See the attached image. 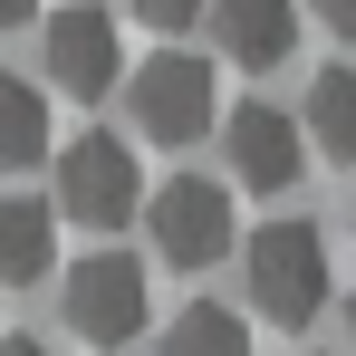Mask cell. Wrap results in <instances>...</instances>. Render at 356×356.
I'll use <instances>...</instances> for the list:
<instances>
[{
  "label": "cell",
  "instance_id": "obj_2",
  "mask_svg": "<svg viewBox=\"0 0 356 356\" xmlns=\"http://www.w3.org/2000/svg\"><path fill=\"white\" fill-rule=\"evenodd\" d=\"M125 106L145 125V145H202L212 135V58H193V49L145 58L125 77Z\"/></svg>",
  "mask_w": 356,
  "mask_h": 356
},
{
  "label": "cell",
  "instance_id": "obj_1",
  "mask_svg": "<svg viewBox=\"0 0 356 356\" xmlns=\"http://www.w3.org/2000/svg\"><path fill=\"white\" fill-rule=\"evenodd\" d=\"M241 280H250V308L298 337L327 308V232L318 222H260L241 241Z\"/></svg>",
  "mask_w": 356,
  "mask_h": 356
},
{
  "label": "cell",
  "instance_id": "obj_15",
  "mask_svg": "<svg viewBox=\"0 0 356 356\" xmlns=\"http://www.w3.org/2000/svg\"><path fill=\"white\" fill-rule=\"evenodd\" d=\"M19 19H39V0H0V29H19Z\"/></svg>",
  "mask_w": 356,
  "mask_h": 356
},
{
  "label": "cell",
  "instance_id": "obj_12",
  "mask_svg": "<svg viewBox=\"0 0 356 356\" xmlns=\"http://www.w3.org/2000/svg\"><path fill=\"white\" fill-rule=\"evenodd\" d=\"M39 154H49V97L29 77H0V174L39 164Z\"/></svg>",
  "mask_w": 356,
  "mask_h": 356
},
{
  "label": "cell",
  "instance_id": "obj_7",
  "mask_svg": "<svg viewBox=\"0 0 356 356\" xmlns=\"http://www.w3.org/2000/svg\"><path fill=\"white\" fill-rule=\"evenodd\" d=\"M39 58H49V77L67 97H106L116 87V19L106 10H58L49 39H39Z\"/></svg>",
  "mask_w": 356,
  "mask_h": 356
},
{
  "label": "cell",
  "instance_id": "obj_17",
  "mask_svg": "<svg viewBox=\"0 0 356 356\" xmlns=\"http://www.w3.org/2000/svg\"><path fill=\"white\" fill-rule=\"evenodd\" d=\"M347 347H356V298H347Z\"/></svg>",
  "mask_w": 356,
  "mask_h": 356
},
{
  "label": "cell",
  "instance_id": "obj_3",
  "mask_svg": "<svg viewBox=\"0 0 356 356\" xmlns=\"http://www.w3.org/2000/svg\"><path fill=\"white\" fill-rule=\"evenodd\" d=\"M67 327L87 347H135L145 337V260H125V250L67 260Z\"/></svg>",
  "mask_w": 356,
  "mask_h": 356
},
{
  "label": "cell",
  "instance_id": "obj_8",
  "mask_svg": "<svg viewBox=\"0 0 356 356\" xmlns=\"http://www.w3.org/2000/svg\"><path fill=\"white\" fill-rule=\"evenodd\" d=\"M202 19L232 67H280L298 39V0H202Z\"/></svg>",
  "mask_w": 356,
  "mask_h": 356
},
{
  "label": "cell",
  "instance_id": "obj_5",
  "mask_svg": "<svg viewBox=\"0 0 356 356\" xmlns=\"http://www.w3.org/2000/svg\"><path fill=\"white\" fill-rule=\"evenodd\" d=\"M145 232L164 250V270H212L222 250H232V193L202 174H174L154 193V212H145Z\"/></svg>",
  "mask_w": 356,
  "mask_h": 356
},
{
  "label": "cell",
  "instance_id": "obj_6",
  "mask_svg": "<svg viewBox=\"0 0 356 356\" xmlns=\"http://www.w3.org/2000/svg\"><path fill=\"white\" fill-rule=\"evenodd\" d=\"M222 164H232L241 193H289L298 183V116L270 106V97L232 106V116H222Z\"/></svg>",
  "mask_w": 356,
  "mask_h": 356
},
{
  "label": "cell",
  "instance_id": "obj_16",
  "mask_svg": "<svg viewBox=\"0 0 356 356\" xmlns=\"http://www.w3.org/2000/svg\"><path fill=\"white\" fill-rule=\"evenodd\" d=\"M0 356H49V347H39V337H0Z\"/></svg>",
  "mask_w": 356,
  "mask_h": 356
},
{
  "label": "cell",
  "instance_id": "obj_4",
  "mask_svg": "<svg viewBox=\"0 0 356 356\" xmlns=\"http://www.w3.org/2000/svg\"><path fill=\"white\" fill-rule=\"evenodd\" d=\"M67 222H87V232H125L135 222V145L125 135H77L58 154V202Z\"/></svg>",
  "mask_w": 356,
  "mask_h": 356
},
{
  "label": "cell",
  "instance_id": "obj_11",
  "mask_svg": "<svg viewBox=\"0 0 356 356\" xmlns=\"http://www.w3.org/2000/svg\"><path fill=\"white\" fill-rule=\"evenodd\" d=\"M164 356H250V318L222 308V298H193L174 327H164Z\"/></svg>",
  "mask_w": 356,
  "mask_h": 356
},
{
  "label": "cell",
  "instance_id": "obj_9",
  "mask_svg": "<svg viewBox=\"0 0 356 356\" xmlns=\"http://www.w3.org/2000/svg\"><path fill=\"white\" fill-rule=\"evenodd\" d=\"M49 270H58V212H49V193H10L0 202V280L39 289Z\"/></svg>",
  "mask_w": 356,
  "mask_h": 356
},
{
  "label": "cell",
  "instance_id": "obj_13",
  "mask_svg": "<svg viewBox=\"0 0 356 356\" xmlns=\"http://www.w3.org/2000/svg\"><path fill=\"white\" fill-rule=\"evenodd\" d=\"M135 19H145V29H193L202 0H135Z\"/></svg>",
  "mask_w": 356,
  "mask_h": 356
},
{
  "label": "cell",
  "instance_id": "obj_10",
  "mask_svg": "<svg viewBox=\"0 0 356 356\" xmlns=\"http://www.w3.org/2000/svg\"><path fill=\"white\" fill-rule=\"evenodd\" d=\"M308 135H318V154L356 164V67H318L308 77Z\"/></svg>",
  "mask_w": 356,
  "mask_h": 356
},
{
  "label": "cell",
  "instance_id": "obj_14",
  "mask_svg": "<svg viewBox=\"0 0 356 356\" xmlns=\"http://www.w3.org/2000/svg\"><path fill=\"white\" fill-rule=\"evenodd\" d=\"M308 10H318V19H327L337 39H356V0H308Z\"/></svg>",
  "mask_w": 356,
  "mask_h": 356
}]
</instances>
